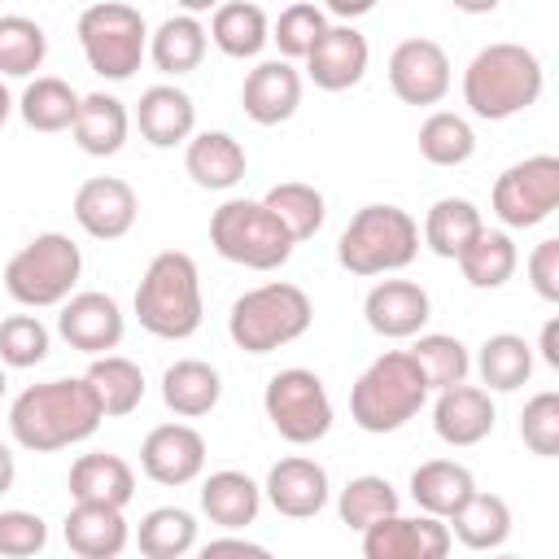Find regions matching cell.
I'll use <instances>...</instances> for the list:
<instances>
[{
  "mask_svg": "<svg viewBox=\"0 0 559 559\" xmlns=\"http://www.w3.org/2000/svg\"><path fill=\"white\" fill-rule=\"evenodd\" d=\"M100 402L83 376H57L26 384L9 406V432L31 454H52L87 441L100 428Z\"/></svg>",
  "mask_w": 559,
  "mask_h": 559,
  "instance_id": "cell-1",
  "label": "cell"
},
{
  "mask_svg": "<svg viewBox=\"0 0 559 559\" xmlns=\"http://www.w3.org/2000/svg\"><path fill=\"white\" fill-rule=\"evenodd\" d=\"M542 87H546V70L537 52L511 39L485 44L463 70V105L485 122H507L524 114L528 105H537Z\"/></svg>",
  "mask_w": 559,
  "mask_h": 559,
  "instance_id": "cell-2",
  "label": "cell"
},
{
  "mask_svg": "<svg viewBox=\"0 0 559 559\" xmlns=\"http://www.w3.org/2000/svg\"><path fill=\"white\" fill-rule=\"evenodd\" d=\"M135 319L148 336H162V341H188L201 319H205V301H201V275H197V262L183 253V249H162L140 284H135Z\"/></svg>",
  "mask_w": 559,
  "mask_h": 559,
  "instance_id": "cell-3",
  "label": "cell"
},
{
  "mask_svg": "<svg viewBox=\"0 0 559 559\" xmlns=\"http://www.w3.org/2000/svg\"><path fill=\"white\" fill-rule=\"evenodd\" d=\"M428 406V380L411 349H384L349 389V419L362 432H397Z\"/></svg>",
  "mask_w": 559,
  "mask_h": 559,
  "instance_id": "cell-4",
  "label": "cell"
},
{
  "mask_svg": "<svg viewBox=\"0 0 559 559\" xmlns=\"http://www.w3.org/2000/svg\"><path fill=\"white\" fill-rule=\"evenodd\" d=\"M310 323H314V306H310L306 288H297L288 280H271L231 301L227 336L245 354H271V349L293 345L297 336H306Z\"/></svg>",
  "mask_w": 559,
  "mask_h": 559,
  "instance_id": "cell-5",
  "label": "cell"
},
{
  "mask_svg": "<svg viewBox=\"0 0 559 559\" xmlns=\"http://www.w3.org/2000/svg\"><path fill=\"white\" fill-rule=\"evenodd\" d=\"M415 253H419V223L402 205H362L336 240V262L362 280L393 275L411 266Z\"/></svg>",
  "mask_w": 559,
  "mask_h": 559,
  "instance_id": "cell-6",
  "label": "cell"
},
{
  "mask_svg": "<svg viewBox=\"0 0 559 559\" xmlns=\"http://www.w3.org/2000/svg\"><path fill=\"white\" fill-rule=\"evenodd\" d=\"M210 245L218 258L249 271H275L297 249L284 223L262 201H249V197H231L210 214Z\"/></svg>",
  "mask_w": 559,
  "mask_h": 559,
  "instance_id": "cell-7",
  "label": "cell"
},
{
  "mask_svg": "<svg viewBox=\"0 0 559 559\" xmlns=\"http://www.w3.org/2000/svg\"><path fill=\"white\" fill-rule=\"evenodd\" d=\"M83 275V253L66 231H39L35 240H26L9 266H4V288L17 306L26 310H44V306H61L74 284Z\"/></svg>",
  "mask_w": 559,
  "mask_h": 559,
  "instance_id": "cell-8",
  "label": "cell"
},
{
  "mask_svg": "<svg viewBox=\"0 0 559 559\" xmlns=\"http://www.w3.org/2000/svg\"><path fill=\"white\" fill-rule=\"evenodd\" d=\"M74 35H79L87 66L109 83H127L140 70V61L148 57V26H144L140 9L122 4V0L87 4L79 13Z\"/></svg>",
  "mask_w": 559,
  "mask_h": 559,
  "instance_id": "cell-9",
  "label": "cell"
},
{
  "mask_svg": "<svg viewBox=\"0 0 559 559\" xmlns=\"http://www.w3.org/2000/svg\"><path fill=\"white\" fill-rule=\"evenodd\" d=\"M262 411L288 445H314L332 432V397L310 367H284L266 380Z\"/></svg>",
  "mask_w": 559,
  "mask_h": 559,
  "instance_id": "cell-10",
  "label": "cell"
},
{
  "mask_svg": "<svg viewBox=\"0 0 559 559\" xmlns=\"http://www.w3.org/2000/svg\"><path fill=\"white\" fill-rule=\"evenodd\" d=\"M489 205H493L498 223L511 227V231H528V227L546 223L559 210V157L555 153H533V157L507 166L493 179Z\"/></svg>",
  "mask_w": 559,
  "mask_h": 559,
  "instance_id": "cell-11",
  "label": "cell"
},
{
  "mask_svg": "<svg viewBox=\"0 0 559 559\" xmlns=\"http://www.w3.org/2000/svg\"><path fill=\"white\" fill-rule=\"evenodd\" d=\"M454 546V533L441 515H384L362 528V555L367 559H445Z\"/></svg>",
  "mask_w": 559,
  "mask_h": 559,
  "instance_id": "cell-12",
  "label": "cell"
},
{
  "mask_svg": "<svg viewBox=\"0 0 559 559\" xmlns=\"http://www.w3.org/2000/svg\"><path fill=\"white\" fill-rule=\"evenodd\" d=\"M389 87L402 105H441L450 92V57L437 39H402L389 52Z\"/></svg>",
  "mask_w": 559,
  "mask_h": 559,
  "instance_id": "cell-13",
  "label": "cell"
},
{
  "mask_svg": "<svg viewBox=\"0 0 559 559\" xmlns=\"http://www.w3.org/2000/svg\"><path fill=\"white\" fill-rule=\"evenodd\" d=\"M57 332L70 349L79 354H109L122 345V332H127V314L122 306L109 297V293H70L61 301V314H57Z\"/></svg>",
  "mask_w": 559,
  "mask_h": 559,
  "instance_id": "cell-14",
  "label": "cell"
},
{
  "mask_svg": "<svg viewBox=\"0 0 559 559\" xmlns=\"http://www.w3.org/2000/svg\"><path fill=\"white\" fill-rule=\"evenodd\" d=\"M140 218V197L118 175H92L74 192V223L92 240H122Z\"/></svg>",
  "mask_w": 559,
  "mask_h": 559,
  "instance_id": "cell-15",
  "label": "cell"
},
{
  "mask_svg": "<svg viewBox=\"0 0 559 559\" xmlns=\"http://www.w3.org/2000/svg\"><path fill=\"white\" fill-rule=\"evenodd\" d=\"M140 472L166 489L192 485L205 472V437L192 424H157L140 445Z\"/></svg>",
  "mask_w": 559,
  "mask_h": 559,
  "instance_id": "cell-16",
  "label": "cell"
},
{
  "mask_svg": "<svg viewBox=\"0 0 559 559\" xmlns=\"http://www.w3.org/2000/svg\"><path fill=\"white\" fill-rule=\"evenodd\" d=\"M498 424V411H493V397L489 389L480 384H450V389H437V402H432V432L454 445V450H467V445H480Z\"/></svg>",
  "mask_w": 559,
  "mask_h": 559,
  "instance_id": "cell-17",
  "label": "cell"
},
{
  "mask_svg": "<svg viewBox=\"0 0 559 559\" xmlns=\"http://www.w3.org/2000/svg\"><path fill=\"white\" fill-rule=\"evenodd\" d=\"M262 498L280 515H288V520H310V515H319L328 507L332 485H328L323 463H314L306 454H288V459L271 463L266 485H262Z\"/></svg>",
  "mask_w": 559,
  "mask_h": 559,
  "instance_id": "cell-18",
  "label": "cell"
},
{
  "mask_svg": "<svg viewBox=\"0 0 559 559\" xmlns=\"http://www.w3.org/2000/svg\"><path fill=\"white\" fill-rule=\"evenodd\" d=\"M367 61H371L367 35L341 22V26H328L319 44L306 52V74L319 92H349L354 83H362Z\"/></svg>",
  "mask_w": 559,
  "mask_h": 559,
  "instance_id": "cell-19",
  "label": "cell"
},
{
  "mask_svg": "<svg viewBox=\"0 0 559 559\" xmlns=\"http://www.w3.org/2000/svg\"><path fill=\"white\" fill-rule=\"evenodd\" d=\"M367 328L384 341H411L432 319V301L415 280H380L362 301Z\"/></svg>",
  "mask_w": 559,
  "mask_h": 559,
  "instance_id": "cell-20",
  "label": "cell"
},
{
  "mask_svg": "<svg viewBox=\"0 0 559 559\" xmlns=\"http://www.w3.org/2000/svg\"><path fill=\"white\" fill-rule=\"evenodd\" d=\"M240 105L249 114V122L258 127H280L297 114L301 105V74L293 61L275 57V61H258L249 74H245V87H240Z\"/></svg>",
  "mask_w": 559,
  "mask_h": 559,
  "instance_id": "cell-21",
  "label": "cell"
},
{
  "mask_svg": "<svg viewBox=\"0 0 559 559\" xmlns=\"http://www.w3.org/2000/svg\"><path fill=\"white\" fill-rule=\"evenodd\" d=\"M61 537L79 559H118L131 542V528L122 520V507L74 502L61 520Z\"/></svg>",
  "mask_w": 559,
  "mask_h": 559,
  "instance_id": "cell-22",
  "label": "cell"
},
{
  "mask_svg": "<svg viewBox=\"0 0 559 559\" xmlns=\"http://www.w3.org/2000/svg\"><path fill=\"white\" fill-rule=\"evenodd\" d=\"M135 127L153 148H175L188 144V135L197 131V105L183 87L175 83H153L140 92L135 105Z\"/></svg>",
  "mask_w": 559,
  "mask_h": 559,
  "instance_id": "cell-23",
  "label": "cell"
},
{
  "mask_svg": "<svg viewBox=\"0 0 559 559\" xmlns=\"http://www.w3.org/2000/svg\"><path fill=\"white\" fill-rule=\"evenodd\" d=\"M245 148L236 135L227 131H197L188 135V148H183V170L197 188H210V192H227L245 179Z\"/></svg>",
  "mask_w": 559,
  "mask_h": 559,
  "instance_id": "cell-24",
  "label": "cell"
},
{
  "mask_svg": "<svg viewBox=\"0 0 559 559\" xmlns=\"http://www.w3.org/2000/svg\"><path fill=\"white\" fill-rule=\"evenodd\" d=\"M127 131H131V114L114 92L79 96V114L70 122V135L87 157H114L127 144Z\"/></svg>",
  "mask_w": 559,
  "mask_h": 559,
  "instance_id": "cell-25",
  "label": "cell"
},
{
  "mask_svg": "<svg viewBox=\"0 0 559 559\" xmlns=\"http://www.w3.org/2000/svg\"><path fill=\"white\" fill-rule=\"evenodd\" d=\"M70 498L74 502H105V507H127L135 498V472L122 454H79L70 463Z\"/></svg>",
  "mask_w": 559,
  "mask_h": 559,
  "instance_id": "cell-26",
  "label": "cell"
},
{
  "mask_svg": "<svg viewBox=\"0 0 559 559\" xmlns=\"http://www.w3.org/2000/svg\"><path fill=\"white\" fill-rule=\"evenodd\" d=\"M201 511L210 524L236 533V528H249L262 511V485L236 467H223V472H210L201 480Z\"/></svg>",
  "mask_w": 559,
  "mask_h": 559,
  "instance_id": "cell-27",
  "label": "cell"
},
{
  "mask_svg": "<svg viewBox=\"0 0 559 559\" xmlns=\"http://www.w3.org/2000/svg\"><path fill=\"white\" fill-rule=\"evenodd\" d=\"M218 397H223V376L201 358H179V362H170L162 371V402L179 419L210 415L218 406Z\"/></svg>",
  "mask_w": 559,
  "mask_h": 559,
  "instance_id": "cell-28",
  "label": "cell"
},
{
  "mask_svg": "<svg viewBox=\"0 0 559 559\" xmlns=\"http://www.w3.org/2000/svg\"><path fill=\"white\" fill-rule=\"evenodd\" d=\"M205 48H210V31L201 26V17L192 13H175L166 17L153 35H148V57L162 74L179 79V74H192L201 61H205Z\"/></svg>",
  "mask_w": 559,
  "mask_h": 559,
  "instance_id": "cell-29",
  "label": "cell"
},
{
  "mask_svg": "<svg viewBox=\"0 0 559 559\" xmlns=\"http://www.w3.org/2000/svg\"><path fill=\"white\" fill-rule=\"evenodd\" d=\"M472 489H476V476L463 463H454V459H428V463H419L411 472L415 507L428 511V515H441V520H450L467 502Z\"/></svg>",
  "mask_w": 559,
  "mask_h": 559,
  "instance_id": "cell-30",
  "label": "cell"
},
{
  "mask_svg": "<svg viewBox=\"0 0 559 559\" xmlns=\"http://www.w3.org/2000/svg\"><path fill=\"white\" fill-rule=\"evenodd\" d=\"M83 380L92 384L105 419H122L144 402V371L122 354H92V367L83 371Z\"/></svg>",
  "mask_w": 559,
  "mask_h": 559,
  "instance_id": "cell-31",
  "label": "cell"
},
{
  "mask_svg": "<svg viewBox=\"0 0 559 559\" xmlns=\"http://www.w3.org/2000/svg\"><path fill=\"white\" fill-rule=\"evenodd\" d=\"M210 39H214V48L223 57L245 61V57H258L266 48L271 22L253 0H223L214 9V17H210Z\"/></svg>",
  "mask_w": 559,
  "mask_h": 559,
  "instance_id": "cell-32",
  "label": "cell"
},
{
  "mask_svg": "<svg viewBox=\"0 0 559 559\" xmlns=\"http://www.w3.org/2000/svg\"><path fill=\"white\" fill-rule=\"evenodd\" d=\"M445 524H450V533H454L467 550H498V546H507V537H511V507H507V498H498V493L472 489L467 502H463Z\"/></svg>",
  "mask_w": 559,
  "mask_h": 559,
  "instance_id": "cell-33",
  "label": "cell"
},
{
  "mask_svg": "<svg viewBox=\"0 0 559 559\" xmlns=\"http://www.w3.org/2000/svg\"><path fill=\"white\" fill-rule=\"evenodd\" d=\"M459 262V271H463V280L472 284V288H480V293H489V288H502L511 275H515V266H520V253H515V240H511V231H493V227H480L476 236H472V245L454 258Z\"/></svg>",
  "mask_w": 559,
  "mask_h": 559,
  "instance_id": "cell-34",
  "label": "cell"
},
{
  "mask_svg": "<svg viewBox=\"0 0 559 559\" xmlns=\"http://www.w3.org/2000/svg\"><path fill=\"white\" fill-rule=\"evenodd\" d=\"M17 114L31 131H44V135L70 131V122L79 114V92L57 74H35L26 83V92L17 96Z\"/></svg>",
  "mask_w": 559,
  "mask_h": 559,
  "instance_id": "cell-35",
  "label": "cell"
},
{
  "mask_svg": "<svg viewBox=\"0 0 559 559\" xmlns=\"http://www.w3.org/2000/svg\"><path fill=\"white\" fill-rule=\"evenodd\" d=\"M476 371L489 393H515L533 376V345L515 332H493L476 354Z\"/></svg>",
  "mask_w": 559,
  "mask_h": 559,
  "instance_id": "cell-36",
  "label": "cell"
},
{
  "mask_svg": "<svg viewBox=\"0 0 559 559\" xmlns=\"http://www.w3.org/2000/svg\"><path fill=\"white\" fill-rule=\"evenodd\" d=\"M480 227H485V218H480V210L467 197H441V201H432V210L424 218V245L437 258H450L454 262L472 245V236Z\"/></svg>",
  "mask_w": 559,
  "mask_h": 559,
  "instance_id": "cell-37",
  "label": "cell"
},
{
  "mask_svg": "<svg viewBox=\"0 0 559 559\" xmlns=\"http://www.w3.org/2000/svg\"><path fill=\"white\" fill-rule=\"evenodd\" d=\"M262 205L284 223V231H288L297 245L310 240V236L323 227V218H328V201H323V192H319L314 183H301V179L275 183V188L262 197Z\"/></svg>",
  "mask_w": 559,
  "mask_h": 559,
  "instance_id": "cell-38",
  "label": "cell"
},
{
  "mask_svg": "<svg viewBox=\"0 0 559 559\" xmlns=\"http://www.w3.org/2000/svg\"><path fill=\"white\" fill-rule=\"evenodd\" d=\"M135 546L144 559H179L197 546V520L183 507H153L140 528H135Z\"/></svg>",
  "mask_w": 559,
  "mask_h": 559,
  "instance_id": "cell-39",
  "label": "cell"
},
{
  "mask_svg": "<svg viewBox=\"0 0 559 559\" xmlns=\"http://www.w3.org/2000/svg\"><path fill=\"white\" fill-rule=\"evenodd\" d=\"M419 153H424V162L445 166V170L450 166H463L476 153V131H472V122L463 114L437 109V114H428L419 122Z\"/></svg>",
  "mask_w": 559,
  "mask_h": 559,
  "instance_id": "cell-40",
  "label": "cell"
},
{
  "mask_svg": "<svg viewBox=\"0 0 559 559\" xmlns=\"http://www.w3.org/2000/svg\"><path fill=\"white\" fill-rule=\"evenodd\" d=\"M48 57V35L35 17H0V79H31Z\"/></svg>",
  "mask_w": 559,
  "mask_h": 559,
  "instance_id": "cell-41",
  "label": "cell"
},
{
  "mask_svg": "<svg viewBox=\"0 0 559 559\" xmlns=\"http://www.w3.org/2000/svg\"><path fill=\"white\" fill-rule=\"evenodd\" d=\"M411 358L419 362V371L428 380V393L450 389V384L467 380V371H472L467 345L459 336H450V332H419L415 345H411Z\"/></svg>",
  "mask_w": 559,
  "mask_h": 559,
  "instance_id": "cell-42",
  "label": "cell"
},
{
  "mask_svg": "<svg viewBox=\"0 0 559 559\" xmlns=\"http://www.w3.org/2000/svg\"><path fill=\"white\" fill-rule=\"evenodd\" d=\"M397 507H402L397 489H393L384 476H376V472L354 476V480L341 489V498H336V515H341V524H345V528H354V533H362L367 524H376V520L393 515Z\"/></svg>",
  "mask_w": 559,
  "mask_h": 559,
  "instance_id": "cell-43",
  "label": "cell"
},
{
  "mask_svg": "<svg viewBox=\"0 0 559 559\" xmlns=\"http://www.w3.org/2000/svg\"><path fill=\"white\" fill-rule=\"evenodd\" d=\"M323 31H328V13L314 0H297V4H288L275 17L271 39H275V48H280L284 61H306V52L319 44Z\"/></svg>",
  "mask_w": 559,
  "mask_h": 559,
  "instance_id": "cell-44",
  "label": "cell"
},
{
  "mask_svg": "<svg viewBox=\"0 0 559 559\" xmlns=\"http://www.w3.org/2000/svg\"><path fill=\"white\" fill-rule=\"evenodd\" d=\"M52 332L39 323V314H9L0 319V362L4 367H39L48 358Z\"/></svg>",
  "mask_w": 559,
  "mask_h": 559,
  "instance_id": "cell-45",
  "label": "cell"
},
{
  "mask_svg": "<svg viewBox=\"0 0 559 559\" xmlns=\"http://www.w3.org/2000/svg\"><path fill=\"white\" fill-rule=\"evenodd\" d=\"M520 441L537 454V459H555L559 454V393L542 389L524 402L520 411Z\"/></svg>",
  "mask_w": 559,
  "mask_h": 559,
  "instance_id": "cell-46",
  "label": "cell"
},
{
  "mask_svg": "<svg viewBox=\"0 0 559 559\" xmlns=\"http://www.w3.org/2000/svg\"><path fill=\"white\" fill-rule=\"evenodd\" d=\"M44 546H48V524L35 511H22V507L0 511V555L4 559H31Z\"/></svg>",
  "mask_w": 559,
  "mask_h": 559,
  "instance_id": "cell-47",
  "label": "cell"
},
{
  "mask_svg": "<svg viewBox=\"0 0 559 559\" xmlns=\"http://www.w3.org/2000/svg\"><path fill=\"white\" fill-rule=\"evenodd\" d=\"M528 284H533V293L542 301H550V306L559 301V240L555 236L533 245V253H528Z\"/></svg>",
  "mask_w": 559,
  "mask_h": 559,
  "instance_id": "cell-48",
  "label": "cell"
},
{
  "mask_svg": "<svg viewBox=\"0 0 559 559\" xmlns=\"http://www.w3.org/2000/svg\"><path fill=\"white\" fill-rule=\"evenodd\" d=\"M201 555H205V559H218V555H249V559H266V546H258V542H249V537H210V542L201 546Z\"/></svg>",
  "mask_w": 559,
  "mask_h": 559,
  "instance_id": "cell-49",
  "label": "cell"
},
{
  "mask_svg": "<svg viewBox=\"0 0 559 559\" xmlns=\"http://www.w3.org/2000/svg\"><path fill=\"white\" fill-rule=\"evenodd\" d=\"M537 354H542V362H546V367H559V319H546V323H542Z\"/></svg>",
  "mask_w": 559,
  "mask_h": 559,
  "instance_id": "cell-50",
  "label": "cell"
},
{
  "mask_svg": "<svg viewBox=\"0 0 559 559\" xmlns=\"http://www.w3.org/2000/svg\"><path fill=\"white\" fill-rule=\"evenodd\" d=\"M323 9H328L332 17H341V22H354V17L371 13V9H376V0H323Z\"/></svg>",
  "mask_w": 559,
  "mask_h": 559,
  "instance_id": "cell-51",
  "label": "cell"
},
{
  "mask_svg": "<svg viewBox=\"0 0 559 559\" xmlns=\"http://www.w3.org/2000/svg\"><path fill=\"white\" fill-rule=\"evenodd\" d=\"M13 480H17V463H13L9 441H0V493H9V489H13Z\"/></svg>",
  "mask_w": 559,
  "mask_h": 559,
  "instance_id": "cell-52",
  "label": "cell"
},
{
  "mask_svg": "<svg viewBox=\"0 0 559 559\" xmlns=\"http://www.w3.org/2000/svg\"><path fill=\"white\" fill-rule=\"evenodd\" d=\"M459 13H493L502 0H450Z\"/></svg>",
  "mask_w": 559,
  "mask_h": 559,
  "instance_id": "cell-53",
  "label": "cell"
},
{
  "mask_svg": "<svg viewBox=\"0 0 559 559\" xmlns=\"http://www.w3.org/2000/svg\"><path fill=\"white\" fill-rule=\"evenodd\" d=\"M175 4H179L183 13H192V17H201V13H214L223 0H175Z\"/></svg>",
  "mask_w": 559,
  "mask_h": 559,
  "instance_id": "cell-54",
  "label": "cell"
},
{
  "mask_svg": "<svg viewBox=\"0 0 559 559\" xmlns=\"http://www.w3.org/2000/svg\"><path fill=\"white\" fill-rule=\"evenodd\" d=\"M13 109H17V100L9 96V87H4V79H0V127L9 122V114H13Z\"/></svg>",
  "mask_w": 559,
  "mask_h": 559,
  "instance_id": "cell-55",
  "label": "cell"
},
{
  "mask_svg": "<svg viewBox=\"0 0 559 559\" xmlns=\"http://www.w3.org/2000/svg\"><path fill=\"white\" fill-rule=\"evenodd\" d=\"M4 389H9V380H4V362H0V397H4Z\"/></svg>",
  "mask_w": 559,
  "mask_h": 559,
  "instance_id": "cell-56",
  "label": "cell"
}]
</instances>
